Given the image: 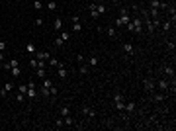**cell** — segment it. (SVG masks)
I'll return each mask as SVG.
<instances>
[{
    "label": "cell",
    "instance_id": "obj_1",
    "mask_svg": "<svg viewBox=\"0 0 176 131\" xmlns=\"http://www.w3.org/2000/svg\"><path fill=\"white\" fill-rule=\"evenodd\" d=\"M129 20H131L129 12L125 10V8H119V16L116 18V27H123V26H127Z\"/></svg>",
    "mask_w": 176,
    "mask_h": 131
},
{
    "label": "cell",
    "instance_id": "obj_2",
    "mask_svg": "<svg viewBox=\"0 0 176 131\" xmlns=\"http://www.w3.org/2000/svg\"><path fill=\"white\" fill-rule=\"evenodd\" d=\"M37 96H39V90H37L35 80H29V82H28V92H26V98H29V100H35Z\"/></svg>",
    "mask_w": 176,
    "mask_h": 131
},
{
    "label": "cell",
    "instance_id": "obj_3",
    "mask_svg": "<svg viewBox=\"0 0 176 131\" xmlns=\"http://www.w3.org/2000/svg\"><path fill=\"white\" fill-rule=\"evenodd\" d=\"M143 88L147 94L155 92V88H157V78L155 76H147V78H143Z\"/></svg>",
    "mask_w": 176,
    "mask_h": 131
},
{
    "label": "cell",
    "instance_id": "obj_4",
    "mask_svg": "<svg viewBox=\"0 0 176 131\" xmlns=\"http://www.w3.org/2000/svg\"><path fill=\"white\" fill-rule=\"evenodd\" d=\"M123 106H125V94L123 92H116L114 94V108L123 112Z\"/></svg>",
    "mask_w": 176,
    "mask_h": 131
},
{
    "label": "cell",
    "instance_id": "obj_5",
    "mask_svg": "<svg viewBox=\"0 0 176 131\" xmlns=\"http://www.w3.org/2000/svg\"><path fill=\"white\" fill-rule=\"evenodd\" d=\"M131 24H133V34H141V31H143V20H141L139 16H133Z\"/></svg>",
    "mask_w": 176,
    "mask_h": 131
},
{
    "label": "cell",
    "instance_id": "obj_6",
    "mask_svg": "<svg viewBox=\"0 0 176 131\" xmlns=\"http://www.w3.org/2000/svg\"><path fill=\"white\" fill-rule=\"evenodd\" d=\"M80 113H82V116H86L88 120H94V117H96V110L92 108V106H82Z\"/></svg>",
    "mask_w": 176,
    "mask_h": 131
},
{
    "label": "cell",
    "instance_id": "obj_7",
    "mask_svg": "<svg viewBox=\"0 0 176 131\" xmlns=\"http://www.w3.org/2000/svg\"><path fill=\"white\" fill-rule=\"evenodd\" d=\"M12 90H14V82H12V80H6V82H4V86L0 88V96H2V98H6L8 94L12 92Z\"/></svg>",
    "mask_w": 176,
    "mask_h": 131
},
{
    "label": "cell",
    "instance_id": "obj_8",
    "mask_svg": "<svg viewBox=\"0 0 176 131\" xmlns=\"http://www.w3.org/2000/svg\"><path fill=\"white\" fill-rule=\"evenodd\" d=\"M123 110H125V113H127V116H131V113L137 112V104L133 100H127V102H125V106H123Z\"/></svg>",
    "mask_w": 176,
    "mask_h": 131
},
{
    "label": "cell",
    "instance_id": "obj_9",
    "mask_svg": "<svg viewBox=\"0 0 176 131\" xmlns=\"http://www.w3.org/2000/svg\"><path fill=\"white\" fill-rule=\"evenodd\" d=\"M33 57H35L37 61H49L51 53H49V51H43V49H37V51H35V55H33Z\"/></svg>",
    "mask_w": 176,
    "mask_h": 131
},
{
    "label": "cell",
    "instance_id": "obj_10",
    "mask_svg": "<svg viewBox=\"0 0 176 131\" xmlns=\"http://www.w3.org/2000/svg\"><path fill=\"white\" fill-rule=\"evenodd\" d=\"M16 65H20L18 59H4L2 61V69H4V71H10L12 67H16Z\"/></svg>",
    "mask_w": 176,
    "mask_h": 131
},
{
    "label": "cell",
    "instance_id": "obj_11",
    "mask_svg": "<svg viewBox=\"0 0 176 131\" xmlns=\"http://www.w3.org/2000/svg\"><path fill=\"white\" fill-rule=\"evenodd\" d=\"M70 22H73V31H74V34H80V31H82V24H80V20H78V16H73Z\"/></svg>",
    "mask_w": 176,
    "mask_h": 131
},
{
    "label": "cell",
    "instance_id": "obj_12",
    "mask_svg": "<svg viewBox=\"0 0 176 131\" xmlns=\"http://www.w3.org/2000/svg\"><path fill=\"white\" fill-rule=\"evenodd\" d=\"M161 71L165 72V75L168 76V78H174V67H172V65H162V67H161Z\"/></svg>",
    "mask_w": 176,
    "mask_h": 131
},
{
    "label": "cell",
    "instance_id": "obj_13",
    "mask_svg": "<svg viewBox=\"0 0 176 131\" xmlns=\"http://www.w3.org/2000/svg\"><path fill=\"white\" fill-rule=\"evenodd\" d=\"M57 76H59V78H63V80H65V78H69V71H67V69L63 67V63L57 67Z\"/></svg>",
    "mask_w": 176,
    "mask_h": 131
},
{
    "label": "cell",
    "instance_id": "obj_14",
    "mask_svg": "<svg viewBox=\"0 0 176 131\" xmlns=\"http://www.w3.org/2000/svg\"><path fill=\"white\" fill-rule=\"evenodd\" d=\"M84 63H86L90 69H96V67H98V63H100V61H98V57H96V55H90V57H88V59L84 61Z\"/></svg>",
    "mask_w": 176,
    "mask_h": 131
},
{
    "label": "cell",
    "instance_id": "obj_15",
    "mask_svg": "<svg viewBox=\"0 0 176 131\" xmlns=\"http://www.w3.org/2000/svg\"><path fill=\"white\" fill-rule=\"evenodd\" d=\"M63 125H65V127H73V125H77V117H73V116L63 117Z\"/></svg>",
    "mask_w": 176,
    "mask_h": 131
},
{
    "label": "cell",
    "instance_id": "obj_16",
    "mask_svg": "<svg viewBox=\"0 0 176 131\" xmlns=\"http://www.w3.org/2000/svg\"><path fill=\"white\" fill-rule=\"evenodd\" d=\"M8 72H10L12 78H18V76H22V67H20V65H16V67H12Z\"/></svg>",
    "mask_w": 176,
    "mask_h": 131
},
{
    "label": "cell",
    "instance_id": "obj_17",
    "mask_svg": "<svg viewBox=\"0 0 176 131\" xmlns=\"http://www.w3.org/2000/svg\"><path fill=\"white\" fill-rule=\"evenodd\" d=\"M151 100H153L155 104H158V102H165V100H166V94H157V92H151Z\"/></svg>",
    "mask_w": 176,
    "mask_h": 131
},
{
    "label": "cell",
    "instance_id": "obj_18",
    "mask_svg": "<svg viewBox=\"0 0 176 131\" xmlns=\"http://www.w3.org/2000/svg\"><path fill=\"white\" fill-rule=\"evenodd\" d=\"M33 75H35L37 78H45V76H47V69H33Z\"/></svg>",
    "mask_w": 176,
    "mask_h": 131
},
{
    "label": "cell",
    "instance_id": "obj_19",
    "mask_svg": "<svg viewBox=\"0 0 176 131\" xmlns=\"http://www.w3.org/2000/svg\"><path fill=\"white\" fill-rule=\"evenodd\" d=\"M170 27H172V24H170L168 20H165V22L161 24V30H162V34H168V31H170Z\"/></svg>",
    "mask_w": 176,
    "mask_h": 131
},
{
    "label": "cell",
    "instance_id": "obj_20",
    "mask_svg": "<svg viewBox=\"0 0 176 131\" xmlns=\"http://www.w3.org/2000/svg\"><path fill=\"white\" fill-rule=\"evenodd\" d=\"M47 65L49 67H53V69H57L59 65H61V61L57 59V57H49V61H47Z\"/></svg>",
    "mask_w": 176,
    "mask_h": 131
},
{
    "label": "cell",
    "instance_id": "obj_21",
    "mask_svg": "<svg viewBox=\"0 0 176 131\" xmlns=\"http://www.w3.org/2000/svg\"><path fill=\"white\" fill-rule=\"evenodd\" d=\"M106 35H108V37H110V39H114V37H117V30H116V27H108V30H106Z\"/></svg>",
    "mask_w": 176,
    "mask_h": 131
},
{
    "label": "cell",
    "instance_id": "obj_22",
    "mask_svg": "<svg viewBox=\"0 0 176 131\" xmlns=\"http://www.w3.org/2000/svg\"><path fill=\"white\" fill-rule=\"evenodd\" d=\"M53 30H55V31L63 30V20L61 18H55V22H53Z\"/></svg>",
    "mask_w": 176,
    "mask_h": 131
},
{
    "label": "cell",
    "instance_id": "obj_23",
    "mask_svg": "<svg viewBox=\"0 0 176 131\" xmlns=\"http://www.w3.org/2000/svg\"><path fill=\"white\" fill-rule=\"evenodd\" d=\"M123 53L125 55H133V43H123Z\"/></svg>",
    "mask_w": 176,
    "mask_h": 131
},
{
    "label": "cell",
    "instance_id": "obj_24",
    "mask_svg": "<svg viewBox=\"0 0 176 131\" xmlns=\"http://www.w3.org/2000/svg\"><path fill=\"white\" fill-rule=\"evenodd\" d=\"M59 37H61V39H63V41H65V43H69V41H70V31H65V30H63Z\"/></svg>",
    "mask_w": 176,
    "mask_h": 131
},
{
    "label": "cell",
    "instance_id": "obj_25",
    "mask_svg": "<svg viewBox=\"0 0 176 131\" xmlns=\"http://www.w3.org/2000/svg\"><path fill=\"white\" fill-rule=\"evenodd\" d=\"M35 51H37V47L33 43H28L26 45V53H29V55H35Z\"/></svg>",
    "mask_w": 176,
    "mask_h": 131
},
{
    "label": "cell",
    "instance_id": "obj_26",
    "mask_svg": "<svg viewBox=\"0 0 176 131\" xmlns=\"http://www.w3.org/2000/svg\"><path fill=\"white\" fill-rule=\"evenodd\" d=\"M88 71H90V67H88L86 63H80V67H78V72H80V75H88Z\"/></svg>",
    "mask_w": 176,
    "mask_h": 131
},
{
    "label": "cell",
    "instance_id": "obj_27",
    "mask_svg": "<svg viewBox=\"0 0 176 131\" xmlns=\"http://www.w3.org/2000/svg\"><path fill=\"white\" fill-rule=\"evenodd\" d=\"M43 24H45L43 16H37V18H35V22H33V26H35V27H43Z\"/></svg>",
    "mask_w": 176,
    "mask_h": 131
},
{
    "label": "cell",
    "instance_id": "obj_28",
    "mask_svg": "<svg viewBox=\"0 0 176 131\" xmlns=\"http://www.w3.org/2000/svg\"><path fill=\"white\" fill-rule=\"evenodd\" d=\"M33 8H35V12H41L43 10V2L41 0H33Z\"/></svg>",
    "mask_w": 176,
    "mask_h": 131
},
{
    "label": "cell",
    "instance_id": "obj_29",
    "mask_svg": "<svg viewBox=\"0 0 176 131\" xmlns=\"http://www.w3.org/2000/svg\"><path fill=\"white\" fill-rule=\"evenodd\" d=\"M47 10L49 12H55L57 10V2H55V0H49V2H47Z\"/></svg>",
    "mask_w": 176,
    "mask_h": 131
},
{
    "label": "cell",
    "instance_id": "obj_30",
    "mask_svg": "<svg viewBox=\"0 0 176 131\" xmlns=\"http://www.w3.org/2000/svg\"><path fill=\"white\" fill-rule=\"evenodd\" d=\"M67 116H70V108L69 106H63L61 108V117H67Z\"/></svg>",
    "mask_w": 176,
    "mask_h": 131
},
{
    "label": "cell",
    "instance_id": "obj_31",
    "mask_svg": "<svg viewBox=\"0 0 176 131\" xmlns=\"http://www.w3.org/2000/svg\"><path fill=\"white\" fill-rule=\"evenodd\" d=\"M29 67H31V71H33V69H37V67H39V61H37L35 57H31V61H29Z\"/></svg>",
    "mask_w": 176,
    "mask_h": 131
},
{
    "label": "cell",
    "instance_id": "obj_32",
    "mask_svg": "<svg viewBox=\"0 0 176 131\" xmlns=\"http://www.w3.org/2000/svg\"><path fill=\"white\" fill-rule=\"evenodd\" d=\"M53 45H55V47H59V49H61L63 45H65V41H63L61 37H55V41H53Z\"/></svg>",
    "mask_w": 176,
    "mask_h": 131
},
{
    "label": "cell",
    "instance_id": "obj_33",
    "mask_svg": "<svg viewBox=\"0 0 176 131\" xmlns=\"http://www.w3.org/2000/svg\"><path fill=\"white\" fill-rule=\"evenodd\" d=\"M39 96H45V98H47V96H49V88L41 86V88H39Z\"/></svg>",
    "mask_w": 176,
    "mask_h": 131
},
{
    "label": "cell",
    "instance_id": "obj_34",
    "mask_svg": "<svg viewBox=\"0 0 176 131\" xmlns=\"http://www.w3.org/2000/svg\"><path fill=\"white\" fill-rule=\"evenodd\" d=\"M6 49H8V43L4 41V39H0V53H4Z\"/></svg>",
    "mask_w": 176,
    "mask_h": 131
},
{
    "label": "cell",
    "instance_id": "obj_35",
    "mask_svg": "<svg viewBox=\"0 0 176 131\" xmlns=\"http://www.w3.org/2000/svg\"><path fill=\"white\" fill-rule=\"evenodd\" d=\"M18 92L20 94H26L28 92V84H20V86H18Z\"/></svg>",
    "mask_w": 176,
    "mask_h": 131
},
{
    "label": "cell",
    "instance_id": "obj_36",
    "mask_svg": "<svg viewBox=\"0 0 176 131\" xmlns=\"http://www.w3.org/2000/svg\"><path fill=\"white\" fill-rule=\"evenodd\" d=\"M84 61H86V57H84V55H80V53H78V55H77V63L80 65V63H84Z\"/></svg>",
    "mask_w": 176,
    "mask_h": 131
},
{
    "label": "cell",
    "instance_id": "obj_37",
    "mask_svg": "<svg viewBox=\"0 0 176 131\" xmlns=\"http://www.w3.org/2000/svg\"><path fill=\"white\" fill-rule=\"evenodd\" d=\"M24 98H26V94H16V100H18V102H24Z\"/></svg>",
    "mask_w": 176,
    "mask_h": 131
},
{
    "label": "cell",
    "instance_id": "obj_38",
    "mask_svg": "<svg viewBox=\"0 0 176 131\" xmlns=\"http://www.w3.org/2000/svg\"><path fill=\"white\" fill-rule=\"evenodd\" d=\"M125 27H127V31H131V34H133V24H131V20H129V24Z\"/></svg>",
    "mask_w": 176,
    "mask_h": 131
},
{
    "label": "cell",
    "instance_id": "obj_39",
    "mask_svg": "<svg viewBox=\"0 0 176 131\" xmlns=\"http://www.w3.org/2000/svg\"><path fill=\"white\" fill-rule=\"evenodd\" d=\"M55 125H57V127H65V125H63V117H61V120H57V121H55Z\"/></svg>",
    "mask_w": 176,
    "mask_h": 131
},
{
    "label": "cell",
    "instance_id": "obj_40",
    "mask_svg": "<svg viewBox=\"0 0 176 131\" xmlns=\"http://www.w3.org/2000/svg\"><path fill=\"white\" fill-rule=\"evenodd\" d=\"M168 49H170V51H174V39H172V41H168Z\"/></svg>",
    "mask_w": 176,
    "mask_h": 131
},
{
    "label": "cell",
    "instance_id": "obj_41",
    "mask_svg": "<svg viewBox=\"0 0 176 131\" xmlns=\"http://www.w3.org/2000/svg\"><path fill=\"white\" fill-rule=\"evenodd\" d=\"M4 59H6V57H4V53H0V63H2Z\"/></svg>",
    "mask_w": 176,
    "mask_h": 131
},
{
    "label": "cell",
    "instance_id": "obj_42",
    "mask_svg": "<svg viewBox=\"0 0 176 131\" xmlns=\"http://www.w3.org/2000/svg\"><path fill=\"white\" fill-rule=\"evenodd\" d=\"M110 2H114V4H117V2H119V0H110Z\"/></svg>",
    "mask_w": 176,
    "mask_h": 131
}]
</instances>
